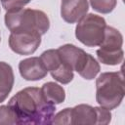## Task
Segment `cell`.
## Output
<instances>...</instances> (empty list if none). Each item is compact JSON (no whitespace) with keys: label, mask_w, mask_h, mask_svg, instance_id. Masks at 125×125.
Masks as SVG:
<instances>
[{"label":"cell","mask_w":125,"mask_h":125,"mask_svg":"<svg viewBox=\"0 0 125 125\" xmlns=\"http://www.w3.org/2000/svg\"><path fill=\"white\" fill-rule=\"evenodd\" d=\"M8 105L14 111L18 124H51L56 107L48 103L41 89L27 87L13 96Z\"/></svg>","instance_id":"obj_1"},{"label":"cell","mask_w":125,"mask_h":125,"mask_svg":"<svg viewBox=\"0 0 125 125\" xmlns=\"http://www.w3.org/2000/svg\"><path fill=\"white\" fill-rule=\"evenodd\" d=\"M5 24L11 32L30 31L44 35L50 28L48 16L40 10L16 8L6 12Z\"/></svg>","instance_id":"obj_2"},{"label":"cell","mask_w":125,"mask_h":125,"mask_svg":"<svg viewBox=\"0 0 125 125\" xmlns=\"http://www.w3.org/2000/svg\"><path fill=\"white\" fill-rule=\"evenodd\" d=\"M125 95L122 72H104L96 81V101L107 109L119 106Z\"/></svg>","instance_id":"obj_3"},{"label":"cell","mask_w":125,"mask_h":125,"mask_svg":"<svg viewBox=\"0 0 125 125\" xmlns=\"http://www.w3.org/2000/svg\"><path fill=\"white\" fill-rule=\"evenodd\" d=\"M77 22L75 28L76 38L87 47L100 46L104 37L105 20L95 14H86Z\"/></svg>","instance_id":"obj_4"},{"label":"cell","mask_w":125,"mask_h":125,"mask_svg":"<svg viewBox=\"0 0 125 125\" xmlns=\"http://www.w3.org/2000/svg\"><path fill=\"white\" fill-rule=\"evenodd\" d=\"M123 36L114 27H105L104 37L97 50V58L100 62L107 65H116L123 61Z\"/></svg>","instance_id":"obj_5"},{"label":"cell","mask_w":125,"mask_h":125,"mask_svg":"<svg viewBox=\"0 0 125 125\" xmlns=\"http://www.w3.org/2000/svg\"><path fill=\"white\" fill-rule=\"evenodd\" d=\"M40 59L44 62L52 77L62 84H68L73 79V70L62 62L58 50L50 49L44 51Z\"/></svg>","instance_id":"obj_6"},{"label":"cell","mask_w":125,"mask_h":125,"mask_svg":"<svg viewBox=\"0 0 125 125\" xmlns=\"http://www.w3.org/2000/svg\"><path fill=\"white\" fill-rule=\"evenodd\" d=\"M41 36L37 32L17 31L11 32L9 36V46L11 50L19 55L33 54L41 43Z\"/></svg>","instance_id":"obj_7"},{"label":"cell","mask_w":125,"mask_h":125,"mask_svg":"<svg viewBox=\"0 0 125 125\" xmlns=\"http://www.w3.org/2000/svg\"><path fill=\"white\" fill-rule=\"evenodd\" d=\"M57 50L62 62L66 63L73 71L78 72L79 75L85 69V66L89 62L90 57L92 56L72 44L62 45Z\"/></svg>","instance_id":"obj_8"},{"label":"cell","mask_w":125,"mask_h":125,"mask_svg":"<svg viewBox=\"0 0 125 125\" xmlns=\"http://www.w3.org/2000/svg\"><path fill=\"white\" fill-rule=\"evenodd\" d=\"M19 70L21 77L28 81L41 80L48 73L44 62L38 57H31L21 61Z\"/></svg>","instance_id":"obj_9"},{"label":"cell","mask_w":125,"mask_h":125,"mask_svg":"<svg viewBox=\"0 0 125 125\" xmlns=\"http://www.w3.org/2000/svg\"><path fill=\"white\" fill-rule=\"evenodd\" d=\"M88 0H62L61 16L68 23L77 22L88 12Z\"/></svg>","instance_id":"obj_10"},{"label":"cell","mask_w":125,"mask_h":125,"mask_svg":"<svg viewBox=\"0 0 125 125\" xmlns=\"http://www.w3.org/2000/svg\"><path fill=\"white\" fill-rule=\"evenodd\" d=\"M95 107L89 104H78L71 107V124H96Z\"/></svg>","instance_id":"obj_11"},{"label":"cell","mask_w":125,"mask_h":125,"mask_svg":"<svg viewBox=\"0 0 125 125\" xmlns=\"http://www.w3.org/2000/svg\"><path fill=\"white\" fill-rule=\"evenodd\" d=\"M14 72L10 64L0 62V103L4 102L14 86Z\"/></svg>","instance_id":"obj_12"},{"label":"cell","mask_w":125,"mask_h":125,"mask_svg":"<svg viewBox=\"0 0 125 125\" xmlns=\"http://www.w3.org/2000/svg\"><path fill=\"white\" fill-rule=\"evenodd\" d=\"M40 89L43 97L50 104H62L65 99V92L63 88L55 82L44 83Z\"/></svg>","instance_id":"obj_13"},{"label":"cell","mask_w":125,"mask_h":125,"mask_svg":"<svg viewBox=\"0 0 125 125\" xmlns=\"http://www.w3.org/2000/svg\"><path fill=\"white\" fill-rule=\"evenodd\" d=\"M92 8L102 14H109L116 7L117 0H90Z\"/></svg>","instance_id":"obj_14"},{"label":"cell","mask_w":125,"mask_h":125,"mask_svg":"<svg viewBox=\"0 0 125 125\" xmlns=\"http://www.w3.org/2000/svg\"><path fill=\"white\" fill-rule=\"evenodd\" d=\"M0 124H18L16 115L9 105H0Z\"/></svg>","instance_id":"obj_15"},{"label":"cell","mask_w":125,"mask_h":125,"mask_svg":"<svg viewBox=\"0 0 125 125\" xmlns=\"http://www.w3.org/2000/svg\"><path fill=\"white\" fill-rule=\"evenodd\" d=\"M52 123L54 124H71V108L66 107L62 111L58 112L54 115L52 119Z\"/></svg>","instance_id":"obj_16"},{"label":"cell","mask_w":125,"mask_h":125,"mask_svg":"<svg viewBox=\"0 0 125 125\" xmlns=\"http://www.w3.org/2000/svg\"><path fill=\"white\" fill-rule=\"evenodd\" d=\"M96 114H97V120L96 124H102L105 125L108 124L111 120V113L110 110L107 108H104L103 106H95Z\"/></svg>","instance_id":"obj_17"},{"label":"cell","mask_w":125,"mask_h":125,"mask_svg":"<svg viewBox=\"0 0 125 125\" xmlns=\"http://www.w3.org/2000/svg\"><path fill=\"white\" fill-rule=\"evenodd\" d=\"M2 7L6 10H12V9H16V8H22L25 5L21 1V0H0Z\"/></svg>","instance_id":"obj_18"},{"label":"cell","mask_w":125,"mask_h":125,"mask_svg":"<svg viewBox=\"0 0 125 125\" xmlns=\"http://www.w3.org/2000/svg\"><path fill=\"white\" fill-rule=\"evenodd\" d=\"M21 2H22L24 5H26V4H28V3H29L31 0H21Z\"/></svg>","instance_id":"obj_19"},{"label":"cell","mask_w":125,"mask_h":125,"mask_svg":"<svg viewBox=\"0 0 125 125\" xmlns=\"http://www.w3.org/2000/svg\"><path fill=\"white\" fill-rule=\"evenodd\" d=\"M0 40H1V38H0Z\"/></svg>","instance_id":"obj_20"}]
</instances>
